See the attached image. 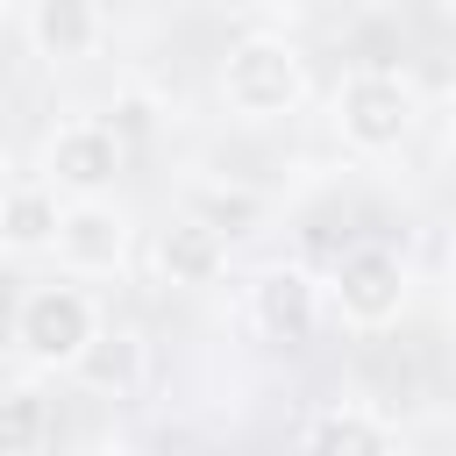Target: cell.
<instances>
[{
	"label": "cell",
	"mask_w": 456,
	"mask_h": 456,
	"mask_svg": "<svg viewBox=\"0 0 456 456\" xmlns=\"http://www.w3.org/2000/svg\"><path fill=\"white\" fill-rule=\"evenodd\" d=\"M100 335H107V328H100V306H93V292L71 285V278L28 285V292L14 299V321H7V342H14V356H21L28 370H78Z\"/></svg>",
	"instance_id": "1"
},
{
	"label": "cell",
	"mask_w": 456,
	"mask_h": 456,
	"mask_svg": "<svg viewBox=\"0 0 456 456\" xmlns=\"http://www.w3.org/2000/svg\"><path fill=\"white\" fill-rule=\"evenodd\" d=\"M306 100V57L285 36H242L221 57V107L235 121H285Z\"/></svg>",
	"instance_id": "2"
},
{
	"label": "cell",
	"mask_w": 456,
	"mask_h": 456,
	"mask_svg": "<svg viewBox=\"0 0 456 456\" xmlns=\"http://www.w3.org/2000/svg\"><path fill=\"white\" fill-rule=\"evenodd\" d=\"M413 114H420L413 86H406L399 71H385V64L349 71V78L335 86V135H342L356 157H385V150H399V142L413 135Z\"/></svg>",
	"instance_id": "3"
},
{
	"label": "cell",
	"mask_w": 456,
	"mask_h": 456,
	"mask_svg": "<svg viewBox=\"0 0 456 456\" xmlns=\"http://www.w3.org/2000/svg\"><path fill=\"white\" fill-rule=\"evenodd\" d=\"M406 299H413V271H406V256L385 249V242H356V249H342L335 271H328V306H335L349 328H392V321L406 314Z\"/></svg>",
	"instance_id": "4"
},
{
	"label": "cell",
	"mask_w": 456,
	"mask_h": 456,
	"mask_svg": "<svg viewBox=\"0 0 456 456\" xmlns=\"http://www.w3.org/2000/svg\"><path fill=\"white\" fill-rule=\"evenodd\" d=\"M121 164H128L121 128L78 114V121L50 128V142H43V171H36V178H43L57 200H107L114 178H121Z\"/></svg>",
	"instance_id": "5"
},
{
	"label": "cell",
	"mask_w": 456,
	"mask_h": 456,
	"mask_svg": "<svg viewBox=\"0 0 456 456\" xmlns=\"http://www.w3.org/2000/svg\"><path fill=\"white\" fill-rule=\"evenodd\" d=\"M135 249V221L114 200H71L64 207V235H57V264L71 278H114Z\"/></svg>",
	"instance_id": "6"
},
{
	"label": "cell",
	"mask_w": 456,
	"mask_h": 456,
	"mask_svg": "<svg viewBox=\"0 0 456 456\" xmlns=\"http://www.w3.org/2000/svg\"><path fill=\"white\" fill-rule=\"evenodd\" d=\"M321 314H328V285H321L314 271H299V264L256 271V285H249V321L264 328V342L299 349V342H314Z\"/></svg>",
	"instance_id": "7"
},
{
	"label": "cell",
	"mask_w": 456,
	"mask_h": 456,
	"mask_svg": "<svg viewBox=\"0 0 456 456\" xmlns=\"http://www.w3.org/2000/svg\"><path fill=\"white\" fill-rule=\"evenodd\" d=\"M21 28H28V50L43 64H86L100 50V36H107L100 0H28Z\"/></svg>",
	"instance_id": "8"
},
{
	"label": "cell",
	"mask_w": 456,
	"mask_h": 456,
	"mask_svg": "<svg viewBox=\"0 0 456 456\" xmlns=\"http://www.w3.org/2000/svg\"><path fill=\"white\" fill-rule=\"evenodd\" d=\"M157 271H164V285H178V292L221 285V271H228V235L207 228L200 214H178V221L157 228Z\"/></svg>",
	"instance_id": "9"
},
{
	"label": "cell",
	"mask_w": 456,
	"mask_h": 456,
	"mask_svg": "<svg viewBox=\"0 0 456 456\" xmlns=\"http://www.w3.org/2000/svg\"><path fill=\"white\" fill-rule=\"evenodd\" d=\"M64 207L71 200H57L43 178H28V185H14L7 192V207H0V242H7V256H57V235H64Z\"/></svg>",
	"instance_id": "10"
},
{
	"label": "cell",
	"mask_w": 456,
	"mask_h": 456,
	"mask_svg": "<svg viewBox=\"0 0 456 456\" xmlns=\"http://www.w3.org/2000/svg\"><path fill=\"white\" fill-rule=\"evenodd\" d=\"M299 456H399V442H392V428H385L378 413L335 406V413H321V420L306 428Z\"/></svg>",
	"instance_id": "11"
},
{
	"label": "cell",
	"mask_w": 456,
	"mask_h": 456,
	"mask_svg": "<svg viewBox=\"0 0 456 456\" xmlns=\"http://www.w3.org/2000/svg\"><path fill=\"white\" fill-rule=\"evenodd\" d=\"M78 378H93V385H114V392H128V385L142 378V349H135V335H100V342H93V356L78 363Z\"/></svg>",
	"instance_id": "12"
},
{
	"label": "cell",
	"mask_w": 456,
	"mask_h": 456,
	"mask_svg": "<svg viewBox=\"0 0 456 456\" xmlns=\"http://www.w3.org/2000/svg\"><path fill=\"white\" fill-rule=\"evenodd\" d=\"M43 428H50L43 392H36V385H14V392H7V456H36Z\"/></svg>",
	"instance_id": "13"
},
{
	"label": "cell",
	"mask_w": 456,
	"mask_h": 456,
	"mask_svg": "<svg viewBox=\"0 0 456 456\" xmlns=\"http://www.w3.org/2000/svg\"><path fill=\"white\" fill-rule=\"evenodd\" d=\"M192 214H200V221H207V228H221V235H242V228H249V221H256V200H249V192H228V200H221V192H214V200H200V207H192Z\"/></svg>",
	"instance_id": "14"
},
{
	"label": "cell",
	"mask_w": 456,
	"mask_h": 456,
	"mask_svg": "<svg viewBox=\"0 0 456 456\" xmlns=\"http://www.w3.org/2000/svg\"><path fill=\"white\" fill-rule=\"evenodd\" d=\"M420 7H428V14H456V0H420Z\"/></svg>",
	"instance_id": "15"
},
{
	"label": "cell",
	"mask_w": 456,
	"mask_h": 456,
	"mask_svg": "<svg viewBox=\"0 0 456 456\" xmlns=\"http://www.w3.org/2000/svg\"><path fill=\"white\" fill-rule=\"evenodd\" d=\"M449 157H456V107H449Z\"/></svg>",
	"instance_id": "16"
},
{
	"label": "cell",
	"mask_w": 456,
	"mask_h": 456,
	"mask_svg": "<svg viewBox=\"0 0 456 456\" xmlns=\"http://www.w3.org/2000/svg\"><path fill=\"white\" fill-rule=\"evenodd\" d=\"M264 7H306V0H264Z\"/></svg>",
	"instance_id": "17"
}]
</instances>
